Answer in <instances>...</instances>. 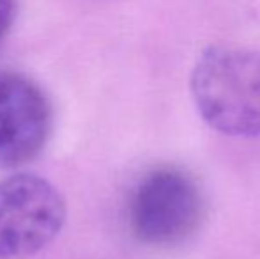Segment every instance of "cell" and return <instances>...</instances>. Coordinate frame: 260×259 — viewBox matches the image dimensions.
<instances>
[{
  "label": "cell",
  "instance_id": "cell-4",
  "mask_svg": "<svg viewBox=\"0 0 260 259\" xmlns=\"http://www.w3.org/2000/svg\"><path fill=\"white\" fill-rule=\"evenodd\" d=\"M50 131L52 107L41 87L20 73H0V167L34 160Z\"/></svg>",
  "mask_w": 260,
  "mask_h": 259
},
{
  "label": "cell",
  "instance_id": "cell-5",
  "mask_svg": "<svg viewBox=\"0 0 260 259\" xmlns=\"http://www.w3.org/2000/svg\"><path fill=\"white\" fill-rule=\"evenodd\" d=\"M16 13V0H0V45L9 34Z\"/></svg>",
  "mask_w": 260,
  "mask_h": 259
},
{
  "label": "cell",
  "instance_id": "cell-1",
  "mask_svg": "<svg viewBox=\"0 0 260 259\" xmlns=\"http://www.w3.org/2000/svg\"><path fill=\"white\" fill-rule=\"evenodd\" d=\"M189 91L202 119L229 137L260 135V53L241 46H209L197 59Z\"/></svg>",
  "mask_w": 260,
  "mask_h": 259
},
{
  "label": "cell",
  "instance_id": "cell-3",
  "mask_svg": "<svg viewBox=\"0 0 260 259\" xmlns=\"http://www.w3.org/2000/svg\"><path fill=\"white\" fill-rule=\"evenodd\" d=\"M66 220L60 192L36 174L0 181V259H23L52 243Z\"/></svg>",
  "mask_w": 260,
  "mask_h": 259
},
{
  "label": "cell",
  "instance_id": "cell-2",
  "mask_svg": "<svg viewBox=\"0 0 260 259\" xmlns=\"http://www.w3.org/2000/svg\"><path fill=\"white\" fill-rule=\"evenodd\" d=\"M204 197L177 169H157L140 181L131 199L129 222L147 245L168 247L188 240L204 220Z\"/></svg>",
  "mask_w": 260,
  "mask_h": 259
}]
</instances>
